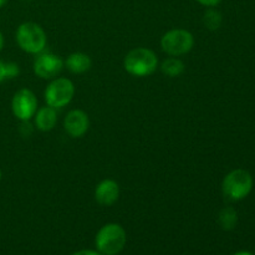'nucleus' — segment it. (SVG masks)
Wrapping results in <instances>:
<instances>
[{
	"mask_svg": "<svg viewBox=\"0 0 255 255\" xmlns=\"http://www.w3.org/2000/svg\"><path fill=\"white\" fill-rule=\"evenodd\" d=\"M0 179H1V171H0Z\"/></svg>",
	"mask_w": 255,
	"mask_h": 255,
	"instance_id": "obj_23",
	"label": "nucleus"
},
{
	"mask_svg": "<svg viewBox=\"0 0 255 255\" xmlns=\"http://www.w3.org/2000/svg\"><path fill=\"white\" fill-rule=\"evenodd\" d=\"M5 79H7L6 62H2L1 60H0V82L4 81Z\"/></svg>",
	"mask_w": 255,
	"mask_h": 255,
	"instance_id": "obj_17",
	"label": "nucleus"
},
{
	"mask_svg": "<svg viewBox=\"0 0 255 255\" xmlns=\"http://www.w3.org/2000/svg\"><path fill=\"white\" fill-rule=\"evenodd\" d=\"M11 109L16 119H19L20 121H29L36 114V96L34 92L27 89L19 90L12 97Z\"/></svg>",
	"mask_w": 255,
	"mask_h": 255,
	"instance_id": "obj_7",
	"label": "nucleus"
},
{
	"mask_svg": "<svg viewBox=\"0 0 255 255\" xmlns=\"http://www.w3.org/2000/svg\"><path fill=\"white\" fill-rule=\"evenodd\" d=\"M57 122L56 110L51 106L41 107L35 114V125L42 132L51 131Z\"/></svg>",
	"mask_w": 255,
	"mask_h": 255,
	"instance_id": "obj_11",
	"label": "nucleus"
},
{
	"mask_svg": "<svg viewBox=\"0 0 255 255\" xmlns=\"http://www.w3.org/2000/svg\"><path fill=\"white\" fill-rule=\"evenodd\" d=\"M199 4L204 5V6H216L218 5L222 0H197Z\"/></svg>",
	"mask_w": 255,
	"mask_h": 255,
	"instance_id": "obj_18",
	"label": "nucleus"
},
{
	"mask_svg": "<svg viewBox=\"0 0 255 255\" xmlns=\"http://www.w3.org/2000/svg\"><path fill=\"white\" fill-rule=\"evenodd\" d=\"M127 236L121 226L115 223L106 224L99 231L96 236V248L104 255H116L124 249Z\"/></svg>",
	"mask_w": 255,
	"mask_h": 255,
	"instance_id": "obj_2",
	"label": "nucleus"
},
{
	"mask_svg": "<svg viewBox=\"0 0 255 255\" xmlns=\"http://www.w3.org/2000/svg\"><path fill=\"white\" fill-rule=\"evenodd\" d=\"M75 95V86L69 79H55L45 90V101L54 109L66 106Z\"/></svg>",
	"mask_w": 255,
	"mask_h": 255,
	"instance_id": "obj_6",
	"label": "nucleus"
},
{
	"mask_svg": "<svg viewBox=\"0 0 255 255\" xmlns=\"http://www.w3.org/2000/svg\"><path fill=\"white\" fill-rule=\"evenodd\" d=\"M234 255H253V254L248 253V252H239V253H237V254H234Z\"/></svg>",
	"mask_w": 255,
	"mask_h": 255,
	"instance_id": "obj_21",
	"label": "nucleus"
},
{
	"mask_svg": "<svg viewBox=\"0 0 255 255\" xmlns=\"http://www.w3.org/2000/svg\"><path fill=\"white\" fill-rule=\"evenodd\" d=\"M253 188V178L244 169H234L228 173L222 184L223 194L231 201L244 199Z\"/></svg>",
	"mask_w": 255,
	"mask_h": 255,
	"instance_id": "obj_4",
	"label": "nucleus"
},
{
	"mask_svg": "<svg viewBox=\"0 0 255 255\" xmlns=\"http://www.w3.org/2000/svg\"><path fill=\"white\" fill-rule=\"evenodd\" d=\"M72 255H102V254L99 253V252H94V251H80V252H76V253Z\"/></svg>",
	"mask_w": 255,
	"mask_h": 255,
	"instance_id": "obj_19",
	"label": "nucleus"
},
{
	"mask_svg": "<svg viewBox=\"0 0 255 255\" xmlns=\"http://www.w3.org/2000/svg\"><path fill=\"white\" fill-rule=\"evenodd\" d=\"M64 61L51 52L40 54L34 61V72L41 79H54L61 72Z\"/></svg>",
	"mask_w": 255,
	"mask_h": 255,
	"instance_id": "obj_8",
	"label": "nucleus"
},
{
	"mask_svg": "<svg viewBox=\"0 0 255 255\" xmlns=\"http://www.w3.org/2000/svg\"><path fill=\"white\" fill-rule=\"evenodd\" d=\"M16 42L25 52L39 54L46 46V34L40 25L24 22L16 30Z\"/></svg>",
	"mask_w": 255,
	"mask_h": 255,
	"instance_id": "obj_3",
	"label": "nucleus"
},
{
	"mask_svg": "<svg viewBox=\"0 0 255 255\" xmlns=\"http://www.w3.org/2000/svg\"><path fill=\"white\" fill-rule=\"evenodd\" d=\"M92 61L84 52H74L66 60V66L72 74H84L91 69Z\"/></svg>",
	"mask_w": 255,
	"mask_h": 255,
	"instance_id": "obj_12",
	"label": "nucleus"
},
{
	"mask_svg": "<svg viewBox=\"0 0 255 255\" xmlns=\"http://www.w3.org/2000/svg\"><path fill=\"white\" fill-rule=\"evenodd\" d=\"M238 222V214H237L236 209L232 207H226L219 212L218 216V223L224 231H232L234 227L237 226Z\"/></svg>",
	"mask_w": 255,
	"mask_h": 255,
	"instance_id": "obj_13",
	"label": "nucleus"
},
{
	"mask_svg": "<svg viewBox=\"0 0 255 255\" xmlns=\"http://www.w3.org/2000/svg\"><path fill=\"white\" fill-rule=\"evenodd\" d=\"M204 26L209 30H217L221 27L222 24V15L221 12L214 9L207 10L203 16Z\"/></svg>",
	"mask_w": 255,
	"mask_h": 255,
	"instance_id": "obj_15",
	"label": "nucleus"
},
{
	"mask_svg": "<svg viewBox=\"0 0 255 255\" xmlns=\"http://www.w3.org/2000/svg\"><path fill=\"white\" fill-rule=\"evenodd\" d=\"M2 46H4V37H2V34L0 32V51H1Z\"/></svg>",
	"mask_w": 255,
	"mask_h": 255,
	"instance_id": "obj_20",
	"label": "nucleus"
},
{
	"mask_svg": "<svg viewBox=\"0 0 255 255\" xmlns=\"http://www.w3.org/2000/svg\"><path fill=\"white\" fill-rule=\"evenodd\" d=\"M6 2H7V0H0V7L4 6V5L6 4Z\"/></svg>",
	"mask_w": 255,
	"mask_h": 255,
	"instance_id": "obj_22",
	"label": "nucleus"
},
{
	"mask_svg": "<svg viewBox=\"0 0 255 255\" xmlns=\"http://www.w3.org/2000/svg\"><path fill=\"white\" fill-rule=\"evenodd\" d=\"M194 45V37L184 29H173L167 31L161 39V46L166 54L171 56H181L192 50Z\"/></svg>",
	"mask_w": 255,
	"mask_h": 255,
	"instance_id": "obj_5",
	"label": "nucleus"
},
{
	"mask_svg": "<svg viewBox=\"0 0 255 255\" xmlns=\"http://www.w3.org/2000/svg\"><path fill=\"white\" fill-rule=\"evenodd\" d=\"M19 74V66L15 62H6V75L7 79H12Z\"/></svg>",
	"mask_w": 255,
	"mask_h": 255,
	"instance_id": "obj_16",
	"label": "nucleus"
},
{
	"mask_svg": "<svg viewBox=\"0 0 255 255\" xmlns=\"http://www.w3.org/2000/svg\"><path fill=\"white\" fill-rule=\"evenodd\" d=\"M64 127L67 133L74 138L82 137L90 127L89 116L82 110H72L65 117Z\"/></svg>",
	"mask_w": 255,
	"mask_h": 255,
	"instance_id": "obj_9",
	"label": "nucleus"
},
{
	"mask_svg": "<svg viewBox=\"0 0 255 255\" xmlns=\"http://www.w3.org/2000/svg\"><path fill=\"white\" fill-rule=\"evenodd\" d=\"M120 197V187L114 179H104L95 189V198L101 206L110 207L117 202Z\"/></svg>",
	"mask_w": 255,
	"mask_h": 255,
	"instance_id": "obj_10",
	"label": "nucleus"
},
{
	"mask_svg": "<svg viewBox=\"0 0 255 255\" xmlns=\"http://www.w3.org/2000/svg\"><path fill=\"white\" fill-rule=\"evenodd\" d=\"M158 66V59L152 50L137 47L131 50L124 60V67L128 74L137 77L148 76L153 74Z\"/></svg>",
	"mask_w": 255,
	"mask_h": 255,
	"instance_id": "obj_1",
	"label": "nucleus"
},
{
	"mask_svg": "<svg viewBox=\"0 0 255 255\" xmlns=\"http://www.w3.org/2000/svg\"><path fill=\"white\" fill-rule=\"evenodd\" d=\"M161 70L167 76L176 77L184 71V64L182 62V60L177 59V57H169L162 62Z\"/></svg>",
	"mask_w": 255,
	"mask_h": 255,
	"instance_id": "obj_14",
	"label": "nucleus"
}]
</instances>
